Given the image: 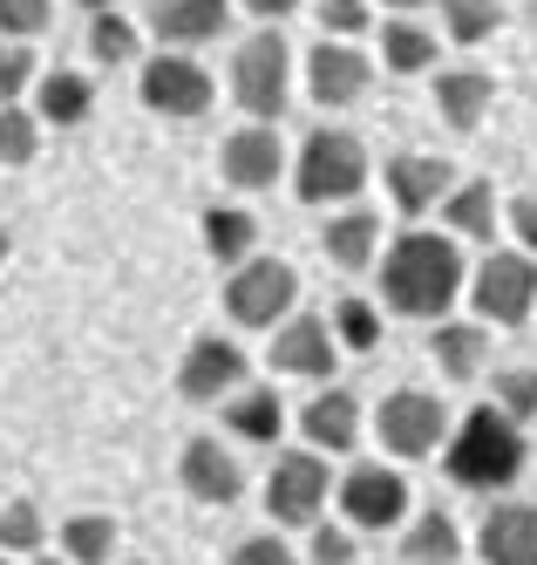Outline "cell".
Masks as SVG:
<instances>
[{
    "label": "cell",
    "instance_id": "obj_24",
    "mask_svg": "<svg viewBox=\"0 0 537 565\" xmlns=\"http://www.w3.org/2000/svg\"><path fill=\"white\" fill-rule=\"evenodd\" d=\"M218 409H225V429L238 443H259V450H266V443H279V429H286V409H279L272 388H232Z\"/></svg>",
    "mask_w": 537,
    "mask_h": 565
},
{
    "label": "cell",
    "instance_id": "obj_43",
    "mask_svg": "<svg viewBox=\"0 0 537 565\" xmlns=\"http://www.w3.org/2000/svg\"><path fill=\"white\" fill-rule=\"evenodd\" d=\"M367 8H388V14H416V8H429V0H367Z\"/></svg>",
    "mask_w": 537,
    "mask_h": 565
},
{
    "label": "cell",
    "instance_id": "obj_2",
    "mask_svg": "<svg viewBox=\"0 0 537 565\" xmlns=\"http://www.w3.org/2000/svg\"><path fill=\"white\" fill-rule=\"evenodd\" d=\"M442 470L457 477L463 491H504V483H517V470H524V429L504 409H476V416L457 423V436H449Z\"/></svg>",
    "mask_w": 537,
    "mask_h": 565
},
{
    "label": "cell",
    "instance_id": "obj_1",
    "mask_svg": "<svg viewBox=\"0 0 537 565\" xmlns=\"http://www.w3.org/2000/svg\"><path fill=\"white\" fill-rule=\"evenodd\" d=\"M463 246L457 238H442V232H401L388 259H382V294H388V313L401 320H442L449 300H463Z\"/></svg>",
    "mask_w": 537,
    "mask_h": 565
},
{
    "label": "cell",
    "instance_id": "obj_39",
    "mask_svg": "<svg viewBox=\"0 0 537 565\" xmlns=\"http://www.w3.org/2000/svg\"><path fill=\"white\" fill-rule=\"evenodd\" d=\"M367 0H320V21H326V42H347V34H361L367 28Z\"/></svg>",
    "mask_w": 537,
    "mask_h": 565
},
{
    "label": "cell",
    "instance_id": "obj_4",
    "mask_svg": "<svg viewBox=\"0 0 537 565\" xmlns=\"http://www.w3.org/2000/svg\"><path fill=\"white\" fill-rule=\"evenodd\" d=\"M286 75H293V49H286L279 28H259L245 34L238 55H232V96L238 109L253 116V124H272V116L286 109Z\"/></svg>",
    "mask_w": 537,
    "mask_h": 565
},
{
    "label": "cell",
    "instance_id": "obj_30",
    "mask_svg": "<svg viewBox=\"0 0 537 565\" xmlns=\"http://www.w3.org/2000/svg\"><path fill=\"white\" fill-rule=\"evenodd\" d=\"M442 8V34L457 49H476V42H490V34L504 28V8L497 0H436Z\"/></svg>",
    "mask_w": 537,
    "mask_h": 565
},
{
    "label": "cell",
    "instance_id": "obj_31",
    "mask_svg": "<svg viewBox=\"0 0 537 565\" xmlns=\"http://www.w3.org/2000/svg\"><path fill=\"white\" fill-rule=\"evenodd\" d=\"M89 55H96L103 68L137 62V55H143V34H137V21H122L116 8H103V14L89 21Z\"/></svg>",
    "mask_w": 537,
    "mask_h": 565
},
{
    "label": "cell",
    "instance_id": "obj_41",
    "mask_svg": "<svg viewBox=\"0 0 537 565\" xmlns=\"http://www.w3.org/2000/svg\"><path fill=\"white\" fill-rule=\"evenodd\" d=\"M511 232L524 238V253H537V191L511 198Z\"/></svg>",
    "mask_w": 537,
    "mask_h": 565
},
{
    "label": "cell",
    "instance_id": "obj_8",
    "mask_svg": "<svg viewBox=\"0 0 537 565\" xmlns=\"http://www.w3.org/2000/svg\"><path fill=\"white\" fill-rule=\"evenodd\" d=\"M449 429V409L429 395V388H395L382 409H375V436L388 457H429Z\"/></svg>",
    "mask_w": 537,
    "mask_h": 565
},
{
    "label": "cell",
    "instance_id": "obj_16",
    "mask_svg": "<svg viewBox=\"0 0 537 565\" xmlns=\"http://www.w3.org/2000/svg\"><path fill=\"white\" fill-rule=\"evenodd\" d=\"M218 171H225V184H238V191H266V184H279V171H286V143H279V130H266V124L232 130L225 150H218Z\"/></svg>",
    "mask_w": 537,
    "mask_h": 565
},
{
    "label": "cell",
    "instance_id": "obj_45",
    "mask_svg": "<svg viewBox=\"0 0 537 565\" xmlns=\"http://www.w3.org/2000/svg\"><path fill=\"white\" fill-rule=\"evenodd\" d=\"M82 8H96V14H103V8H116V0H82Z\"/></svg>",
    "mask_w": 537,
    "mask_h": 565
},
{
    "label": "cell",
    "instance_id": "obj_9",
    "mask_svg": "<svg viewBox=\"0 0 537 565\" xmlns=\"http://www.w3.org/2000/svg\"><path fill=\"white\" fill-rule=\"evenodd\" d=\"M341 511H347V532H395L408 518V477L388 463H354L341 477Z\"/></svg>",
    "mask_w": 537,
    "mask_h": 565
},
{
    "label": "cell",
    "instance_id": "obj_26",
    "mask_svg": "<svg viewBox=\"0 0 537 565\" xmlns=\"http://www.w3.org/2000/svg\"><path fill=\"white\" fill-rule=\"evenodd\" d=\"M259 246V218L238 212V205H212L204 212V253H212L218 266H245Z\"/></svg>",
    "mask_w": 537,
    "mask_h": 565
},
{
    "label": "cell",
    "instance_id": "obj_32",
    "mask_svg": "<svg viewBox=\"0 0 537 565\" xmlns=\"http://www.w3.org/2000/svg\"><path fill=\"white\" fill-rule=\"evenodd\" d=\"M34 157H41V124H34V109L8 103V109H0V171H21V164H34Z\"/></svg>",
    "mask_w": 537,
    "mask_h": 565
},
{
    "label": "cell",
    "instance_id": "obj_5",
    "mask_svg": "<svg viewBox=\"0 0 537 565\" xmlns=\"http://www.w3.org/2000/svg\"><path fill=\"white\" fill-rule=\"evenodd\" d=\"M470 307L483 328H524L537 313V259L530 253H490L470 279Z\"/></svg>",
    "mask_w": 537,
    "mask_h": 565
},
{
    "label": "cell",
    "instance_id": "obj_22",
    "mask_svg": "<svg viewBox=\"0 0 537 565\" xmlns=\"http://www.w3.org/2000/svg\"><path fill=\"white\" fill-rule=\"evenodd\" d=\"M89 109H96V83H89V75H75V68L41 75V89H34V124L75 130V124H89Z\"/></svg>",
    "mask_w": 537,
    "mask_h": 565
},
{
    "label": "cell",
    "instance_id": "obj_37",
    "mask_svg": "<svg viewBox=\"0 0 537 565\" xmlns=\"http://www.w3.org/2000/svg\"><path fill=\"white\" fill-rule=\"evenodd\" d=\"M34 49L28 42H0V109H8V103H21V89L34 83Z\"/></svg>",
    "mask_w": 537,
    "mask_h": 565
},
{
    "label": "cell",
    "instance_id": "obj_17",
    "mask_svg": "<svg viewBox=\"0 0 537 565\" xmlns=\"http://www.w3.org/2000/svg\"><path fill=\"white\" fill-rule=\"evenodd\" d=\"M300 429H307V450L313 457H347L361 443V395L354 388H320L307 409H300Z\"/></svg>",
    "mask_w": 537,
    "mask_h": 565
},
{
    "label": "cell",
    "instance_id": "obj_38",
    "mask_svg": "<svg viewBox=\"0 0 537 565\" xmlns=\"http://www.w3.org/2000/svg\"><path fill=\"white\" fill-rule=\"evenodd\" d=\"M225 565H293V545H286L279 532H253V539H238Z\"/></svg>",
    "mask_w": 537,
    "mask_h": 565
},
{
    "label": "cell",
    "instance_id": "obj_48",
    "mask_svg": "<svg viewBox=\"0 0 537 565\" xmlns=\"http://www.w3.org/2000/svg\"><path fill=\"white\" fill-rule=\"evenodd\" d=\"M0 565H8V552H0Z\"/></svg>",
    "mask_w": 537,
    "mask_h": 565
},
{
    "label": "cell",
    "instance_id": "obj_10",
    "mask_svg": "<svg viewBox=\"0 0 537 565\" xmlns=\"http://www.w3.org/2000/svg\"><path fill=\"white\" fill-rule=\"evenodd\" d=\"M326 457L313 450H279L272 457V477H266V511L272 524H313L320 504H326Z\"/></svg>",
    "mask_w": 537,
    "mask_h": 565
},
{
    "label": "cell",
    "instance_id": "obj_12",
    "mask_svg": "<svg viewBox=\"0 0 537 565\" xmlns=\"http://www.w3.org/2000/svg\"><path fill=\"white\" fill-rule=\"evenodd\" d=\"M334 328H326L320 313H293V320H279V334H272V375H300V382H326L334 375Z\"/></svg>",
    "mask_w": 537,
    "mask_h": 565
},
{
    "label": "cell",
    "instance_id": "obj_28",
    "mask_svg": "<svg viewBox=\"0 0 537 565\" xmlns=\"http://www.w3.org/2000/svg\"><path fill=\"white\" fill-rule=\"evenodd\" d=\"M442 225L457 238H497V184H457L442 198Z\"/></svg>",
    "mask_w": 537,
    "mask_h": 565
},
{
    "label": "cell",
    "instance_id": "obj_19",
    "mask_svg": "<svg viewBox=\"0 0 537 565\" xmlns=\"http://www.w3.org/2000/svg\"><path fill=\"white\" fill-rule=\"evenodd\" d=\"M483 565H537V504H497L476 532Z\"/></svg>",
    "mask_w": 537,
    "mask_h": 565
},
{
    "label": "cell",
    "instance_id": "obj_42",
    "mask_svg": "<svg viewBox=\"0 0 537 565\" xmlns=\"http://www.w3.org/2000/svg\"><path fill=\"white\" fill-rule=\"evenodd\" d=\"M245 8H253L259 21H286V14H293V8H300V0H245Z\"/></svg>",
    "mask_w": 537,
    "mask_h": 565
},
{
    "label": "cell",
    "instance_id": "obj_11",
    "mask_svg": "<svg viewBox=\"0 0 537 565\" xmlns=\"http://www.w3.org/2000/svg\"><path fill=\"white\" fill-rule=\"evenodd\" d=\"M367 83H375V62H367L354 42H313V55H307V96H313L320 109L361 103Z\"/></svg>",
    "mask_w": 537,
    "mask_h": 565
},
{
    "label": "cell",
    "instance_id": "obj_27",
    "mask_svg": "<svg viewBox=\"0 0 537 565\" xmlns=\"http://www.w3.org/2000/svg\"><path fill=\"white\" fill-rule=\"evenodd\" d=\"M401 558L408 565H457L463 558L457 518H449V511H416V524H408V539H401Z\"/></svg>",
    "mask_w": 537,
    "mask_h": 565
},
{
    "label": "cell",
    "instance_id": "obj_18",
    "mask_svg": "<svg viewBox=\"0 0 537 565\" xmlns=\"http://www.w3.org/2000/svg\"><path fill=\"white\" fill-rule=\"evenodd\" d=\"M449 184H457V171H449V157H388V198H395V212L401 218H422V212H436L442 198H449Z\"/></svg>",
    "mask_w": 537,
    "mask_h": 565
},
{
    "label": "cell",
    "instance_id": "obj_6",
    "mask_svg": "<svg viewBox=\"0 0 537 565\" xmlns=\"http://www.w3.org/2000/svg\"><path fill=\"white\" fill-rule=\"evenodd\" d=\"M300 300V273L286 266V259H245L225 273V313L238 320V328H279L286 313H293Z\"/></svg>",
    "mask_w": 537,
    "mask_h": 565
},
{
    "label": "cell",
    "instance_id": "obj_29",
    "mask_svg": "<svg viewBox=\"0 0 537 565\" xmlns=\"http://www.w3.org/2000/svg\"><path fill=\"white\" fill-rule=\"evenodd\" d=\"M62 552H68V565H116V518H103V511L68 518L62 524Z\"/></svg>",
    "mask_w": 537,
    "mask_h": 565
},
{
    "label": "cell",
    "instance_id": "obj_21",
    "mask_svg": "<svg viewBox=\"0 0 537 565\" xmlns=\"http://www.w3.org/2000/svg\"><path fill=\"white\" fill-rule=\"evenodd\" d=\"M375 238H382V218L367 205H354L341 218H326L320 253H326V266H341V273H367V266H375Z\"/></svg>",
    "mask_w": 537,
    "mask_h": 565
},
{
    "label": "cell",
    "instance_id": "obj_14",
    "mask_svg": "<svg viewBox=\"0 0 537 565\" xmlns=\"http://www.w3.org/2000/svg\"><path fill=\"white\" fill-rule=\"evenodd\" d=\"M232 388H245V348H232L225 334L191 341L184 369H178V395L184 402H225Z\"/></svg>",
    "mask_w": 537,
    "mask_h": 565
},
{
    "label": "cell",
    "instance_id": "obj_40",
    "mask_svg": "<svg viewBox=\"0 0 537 565\" xmlns=\"http://www.w3.org/2000/svg\"><path fill=\"white\" fill-rule=\"evenodd\" d=\"M307 552H313V565H354L361 545H354L347 524H313V545H307Z\"/></svg>",
    "mask_w": 537,
    "mask_h": 565
},
{
    "label": "cell",
    "instance_id": "obj_3",
    "mask_svg": "<svg viewBox=\"0 0 537 565\" xmlns=\"http://www.w3.org/2000/svg\"><path fill=\"white\" fill-rule=\"evenodd\" d=\"M367 184V150L354 130H313L300 143V164H293V191L300 205H347Z\"/></svg>",
    "mask_w": 537,
    "mask_h": 565
},
{
    "label": "cell",
    "instance_id": "obj_46",
    "mask_svg": "<svg viewBox=\"0 0 537 565\" xmlns=\"http://www.w3.org/2000/svg\"><path fill=\"white\" fill-rule=\"evenodd\" d=\"M530 49H537V8H530Z\"/></svg>",
    "mask_w": 537,
    "mask_h": 565
},
{
    "label": "cell",
    "instance_id": "obj_36",
    "mask_svg": "<svg viewBox=\"0 0 537 565\" xmlns=\"http://www.w3.org/2000/svg\"><path fill=\"white\" fill-rule=\"evenodd\" d=\"M497 409H504L517 429L537 416V369H504V375H497Z\"/></svg>",
    "mask_w": 537,
    "mask_h": 565
},
{
    "label": "cell",
    "instance_id": "obj_20",
    "mask_svg": "<svg viewBox=\"0 0 537 565\" xmlns=\"http://www.w3.org/2000/svg\"><path fill=\"white\" fill-rule=\"evenodd\" d=\"M490 96H497V75L490 68H442L436 75V109H442L449 130H476Z\"/></svg>",
    "mask_w": 537,
    "mask_h": 565
},
{
    "label": "cell",
    "instance_id": "obj_47",
    "mask_svg": "<svg viewBox=\"0 0 537 565\" xmlns=\"http://www.w3.org/2000/svg\"><path fill=\"white\" fill-rule=\"evenodd\" d=\"M122 565H150V558H122Z\"/></svg>",
    "mask_w": 537,
    "mask_h": 565
},
{
    "label": "cell",
    "instance_id": "obj_7",
    "mask_svg": "<svg viewBox=\"0 0 537 565\" xmlns=\"http://www.w3.org/2000/svg\"><path fill=\"white\" fill-rule=\"evenodd\" d=\"M137 96L150 116H204L212 109V68L191 62V55H171V49H157L137 75Z\"/></svg>",
    "mask_w": 537,
    "mask_h": 565
},
{
    "label": "cell",
    "instance_id": "obj_23",
    "mask_svg": "<svg viewBox=\"0 0 537 565\" xmlns=\"http://www.w3.org/2000/svg\"><path fill=\"white\" fill-rule=\"evenodd\" d=\"M483 320H436V334H429V354H436V369L442 382H476L483 375Z\"/></svg>",
    "mask_w": 537,
    "mask_h": 565
},
{
    "label": "cell",
    "instance_id": "obj_15",
    "mask_svg": "<svg viewBox=\"0 0 537 565\" xmlns=\"http://www.w3.org/2000/svg\"><path fill=\"white\" fill-rule=\"evenodd\" d=\"M178 477H184V491L197 504H238L245 498V463L225 450L218 436H191L184 457H178Z\"/></svg>",
    "mask_w": 537,
    "mask_h": 565
},
{
    "label": "cell",
    "instance_id": "obj_13",
    "mask_svg": "<svg viewBox=\"0 0 537 565\" xmlns=\"http://www.w3.org/2000/svg\"><path fill=\"white\" fill-rule=\"evenodd\" d=\"M150 34H157V49H171V55H191L204 42H218L225 21H232V0H150Z\"/></svg>",
    "mask_w": 537,
    "mask_h": 565
},
{
    "label": "cell",
    "instance_id": "obj_34",
    "mask_svg": "<svg viewBox=\"0 0 537 565\" xmlns=\"http://www.w3.org/2000/svg\"><path fill=\"white\" fill-rule=\"evenodd\" d=\"M41 539H49V518H41V504L14 498L8 511H0V552H41Z\"/></svg>",
    "mask_w": 537,
    "mask_h": 565
},
{
    "label": "cell",
    "instance_id": "obj_35",
    "mask_svg": "<svg viewBox=\"0 0 537 565\" xmlns=\"http://www.w3.org/2000/svg\"><path fill=\"white\" fill-rule=\"evenodd\" d=\"M55 21V0H0V42H34Z\"/></svg>",
    "mask_w": 537,
    "mask_h": 565
},
{
    "label": "cell",
    "instance_id": "obj_44",
    "mask_svg": "<svg viewBox=\"0 0 537 565\" xmlns=\"http://www.w3.org/2000/svg\"><path fill=\"white\" fill-rule=\"evenodd\" d=\"M8 246H14V238H8V225H0V266H8Z\"/></svg>",
    "mask_w": 537,
    "mask_h": 565
},
{
    "label": "cell",
    "instance_id": "obj_33",
    "mask_svg": "<svg viewBox=\"0 0 537 565\" xmlns=\"http://www.w3.org/2000/svg\"><path fill=\"white\" fill-rule=\"evenodd\" d=\"M334 348H354V354H367V348H382V313L367 307V300H341L334 307Z\"/></svg>",
    "mask_w": 537,
    "mask_h": 565
},
{
    "label": "cell",
    "instance_id": "obj_25",
    "mask_svg": "<svg viewBox=\"0 0 537 565\" xmlns=\"http://www.w3.org/2000/svg\"><path fill=\"white\" fill-rule=\"evenodd\" d=\"M436 55H442V42L422 21H408V14L382 21V62H388V75H422V68H436Z\"/></svg>",
    "mask_w": 537,
    "mask_h": 565
}]
</instances>
